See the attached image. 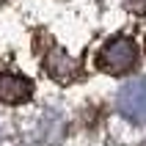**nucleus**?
Masks as SVG:
<instances>
[{"label": "nucleus", "mask_w": 146, "mask_h": 146, "mask_svg": "<svg viewBox=\"0 0 146 146\" xmlns=\"http://www.w3.org/2000/svg\"><path fill=\"white\" fill-rule=\"evenodd\" d=\"M44 66H47V74L52 80H58V83H72V80L80 77L77 64H74L72 58L66 55V50H61L58 44L44 55Z\"/></svg>", "instance_id": "nucleus-4"}, {"label": "nucleus", "mask_w": 146, "mask_h": 146, "mask_svg": "<svg viewBox=\"0 0 146 146\" xmlns=\"http://www.w3.org/2000/svg\"><path fill=\"white\" fill-rule=\"evenodd\" d=\"M0 3H8V0H0Z\"/></svg>", "instance_id": "nucleus-5"}, {"label": "nucleus", "mask_w": 146, "mask_h": 146, "mask_svg": "<svg viewBox=\"0 0 146 146\" xmlns=\"http://www.w3.org/2000/svg\"><path fill=\"white\" fill-rule=\"evenodd\" d=\"M141 50L132 36H113L108 39L97 52V66L108 74H127L138 66Z\"/></svg>", "instance_id": "nucleus-1"}, {"label": "nucleus", "mask_w": 146, "mask_h": 146, "mask_svg": "<svg viewBox=\"0 0 146 146\" xmlns=\"http://www.w3.org/2000/svg\"><path fill=\"white\" fill-rule=\"evenodd\" d=\"M116 108L127 121L146 124V77H135L124 83L116 97Z\"/></svg>", "instance_id": "nucleus-2"}, {"label": "nucleus", "mask_w": 146, "mask_h": 146, "mask_svg": "<svg viewBox=\"0 0 146 146\" xmlns=\"http://www.w3.org/2000/svg\"><path fill=\"white\" fill-rule=\"evenodd\" d=\"M33 97V83L19 72L0 69V102L3 105H22Z\"/></svg>", "instance_id": "nucleus-3"}]
</instances>
